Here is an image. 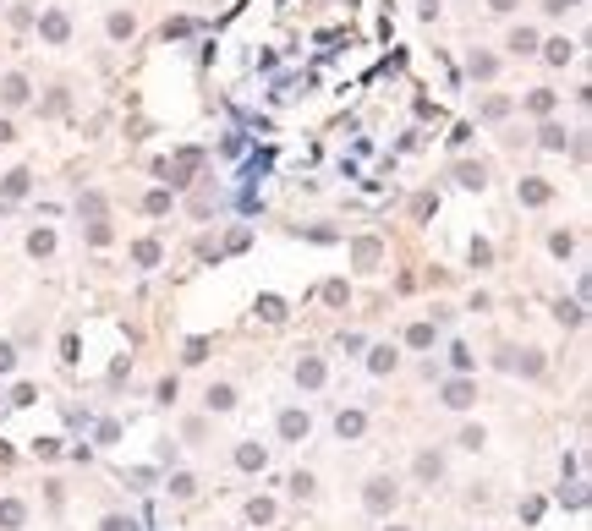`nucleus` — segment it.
Instances as JSON below:
<instances>
[{
    "mask_svg": "<svg viewBox=\"0 0 592 531\" xmlns=\"http://www.w3.org/2000/svg\"><path fill=\"white\" fill-rule=\"evenodd\" d=\"M389 504H395V482H384V476L368 482V510H373V515H384Z\"/></svg>",
    "mask_w": 592,
    "mask_h": 531,
    "instance_id": "nucleus-1",
    "label": "nucleus"
},
{
    "mask_svg": "<svg viewBox=\"0 0 592 531\" xmlns=\"http://www.w3.org/2000/svg\"><path fill=\"white\" fill-rule=\"evenodd\" d=\"M444 405L466 411V405H472V383H466V378H461V383H450V389H444Z\"/></svg>",
    "mask_w": 592,
    "mask_h": 531,
    "instance_id": "nucleus-2",
    "label": "nucleus"
},
{
    "mask_svg": "<svg viewBox=\"0 0 592 531\" xmlns=\"http://www.w3.org/2000/svg\"><path fill=\"white\" fill-rule=\"evenodd\" d=\"M280 433H286V438H307V416H302V411H286V416H280Z\"/></svg>",
    "mask_w": 592,
    "mask_h": 531,
    "instance_id": "nucleus-3",
    "label": "nucleus"
},
{
    "mask_svg": "<svg viewBox=\"0 0 592 531\" xmlns=\"http://www.w3.org/2000/svg\"><path fill=\"white\" fill-rule=\"evenodd\" d=\"M236 465H241V471H263V450H258V444H241V450H236Z\"/></svg>",
    "mask_w": 592,
    "mask_h": 531,
    "instance_id": "nucleus-4",
    "label": "nucleus"
},
{
    "mask_svg": "<svg viewBox=\"0 0 592 531\" xmlns=\"http://www.w3.org/2000/svg\"><path fill=\"white\" fill-rule=\"evenodd\" d=\"M335 433H340V438H357V433H362V416H357V411H340V416H335Z\"/></svg>",
    "mask_w": 592,
    "mask_h": 531,
    "instance_id": "nucleus-5",
    "label": "nucleus"
},
{
    "mask_svg": "<svg viewBox=\"0 0 592 531\" xmlns=\"http://www.w3.org/2000/svg\"><path fill=\"white\" fill-rule=\"evenodd\" d=\"M230 405H236V389H230V383L209 389V411H230Z\"/></svg>",
    "mask_w": 592,
    "mask_h": 531,
    "instance_id": "nucleus-6",
    "label": "nucleus"
},
{
    "mask_svg": "<svg viewBox=\"0 0 592 531\" xmlns=\"http://www.w3.org/2000/svg\"><path fill=\"white\" fill-rule=\"evenodd\" d=\"M28 99V82L22 77H6V104H22Z\"/></svg>",
    "mask_w": 592,
    "mask_h": 531,
    "instance_id": "nucleus-7",
    "label": "nucleus"
},
{
    "mask_svg": "<svg viewBox=\"0 0 592 531\" xmlns=\"http://www.w3.org/2000/svg\"><path fill=\"white\" fill-rule=\"evenodd\" d=\"M0 526H22V504H0Z\"/></svg>",
    "mask_w": 592,
    "mask_h": 531,
    "instance_id": "nucleus-8",
    "label": "nucleus"
},
{
    "mask_svg": "<svg viewBox=\"0 0 592 531\" xmlns=\"http://www.w3.org/2000/svg\"><path fill=\"white\" fill-rule=\"evenodd\" d=\"M417 471H423V476H439L444 465H439V455H423V460H417Z\"/></svg>",
    "mask_w": 592,
    "mask_h": 531,
    "instance_id": "nucleus-9",
    "label": "nucleus"
},
{
    "mask_svg": "<svg viewBox=\"0 0 592 531\" xmlns=\"http://www.w3.org/2000/svg\"><path fill=\"white\" fill-rule=\"evenodd\" d=\"M104 531H138V526H132V521H121V515H110V521H104Z\"/></svg>",
    "mask_w": 592,
    "mask_h": 531,
    "instance_id": "nucleus-10",
    "label": "nucleus"
},
{
    "mask_svg": "<svg viewBox=\"0 0 592 531\" xmlns=\"http://www.w3.org/2000/svg\"><path fill=\"white\" fill-rule=\"evenodd\" d=\"M11 362H17V356H11V345H0V373H11Z\"/></svg>",
    "mask_w": 592,
    "mask_h": 531,
    "instance_id": "nucleus-11",
    "label": "nucleus"
}]
</instances>
